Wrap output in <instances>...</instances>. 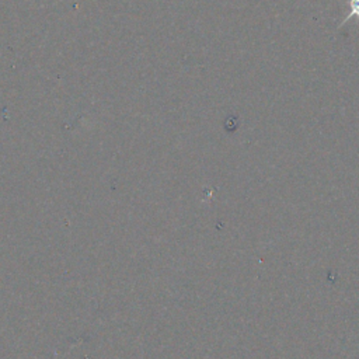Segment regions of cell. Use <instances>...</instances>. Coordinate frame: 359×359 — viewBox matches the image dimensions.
I'll return each mask as SVG.
<instances>
[{
  "label": "cell",
  "mask_w": 359,
  "mask_h": 359,
  "mask_svg": "<svg viewBox=\"0 0 359 359\" xmlns=\"http://www.w3.org/2000/svg\"><path fill=\"white\" fill-rule=\"evenodd\" d=\"M348 7H349L348 14L345 15V18L342 20V22L339 24V28H341L342 25H345V24H346L349 20H352V18H355V20L359 21V0H348Z\"/></svg>",
  "instance_id": "obj_1"
}]
</instances>
